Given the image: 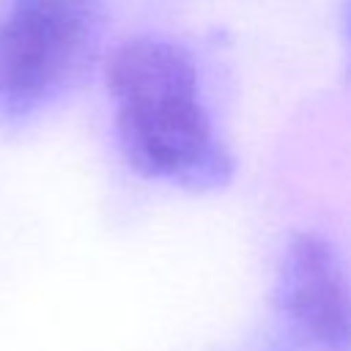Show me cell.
<instances>
[{
	"mask_svg": "<svg viewBox=\"0 0 351 351\" xmlns=\"http://www.w3.org/2000/svg\"><path fill=\"white\" fill-rule=\"evenodd\" d=\"M104 82L118 148L137 176L189 192L230 184L236 165L184 44L162 36L126 38L107 55Z\"/></svg>",
	"mask_w": 351,
	"mask_h": 351,
	"instance_id": "1",
	"label": "cell"
},
{
	"mask_svg": "<svg viewBox=\"0 0 351 351\" xmlns=\"http://www.w3.org/2000/svg\"><path fill=\"white\" fill-rule=\"evenodd\" d=\"M104 0L0 3V112L27 118L69 90L96 60Z\"/></svg>",
	"mask_w": 351,
	"mask_h": 351,
	"instance_id": "2",
	"label": "cell"
},
{
	"mask_svg": "<svg viewBox=\"0 0 351 351\" xmlns=\"http://www.w3.org/2000/svg\"><path fill=\"white\" fill-rule=\"evenodd\" d=\"M277 307L288 326L313 348L351 351V282L329 239L293 233L277 269Z\"/></svg>",
	"mask_w": 351,
	"mask_h": 351,
	"instance_id": "3",
	"label": "cell"
},
{
	"mask_svg": "<svg viewBox=\"0 0 351 351\" xmlns=\"http://www.w3.org/2000/svg\"><path fill=\"white\" fill-rule=\"evenodd\" d=\"M343 44H346V74L351 80V0L343 8Z\"/></svg>",
	"mask_w": 351,
	"mask_h": 351,
	"instance_id": "4",
	"label": "cell"
}]
</instances>
